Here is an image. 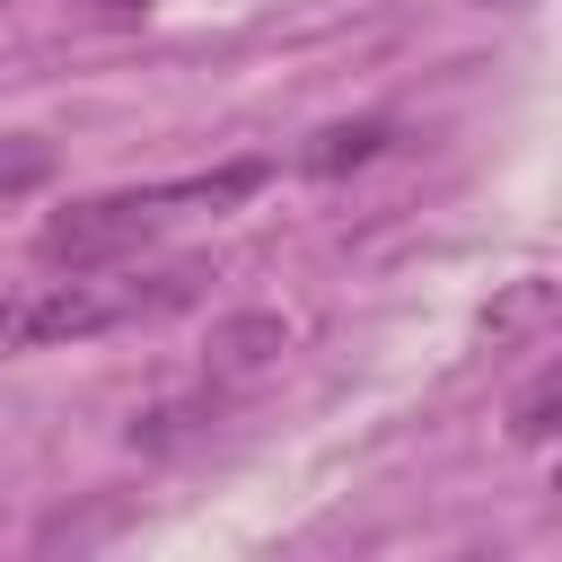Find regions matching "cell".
Masks as SVG:
<instances>
[{
	"label": "cell",
	"mask_w": 562,
	"mask_h": 562,
	"mask_svg": "<svg viewBox=\"0 0 562 562\" xmlns=\"http://www.w3.org/2000/svg\"><path fill=\"white\" fill-rule=\"evenodd\" d=\"M105 9H114V18H132V9H149V0H105Z\"/></svg>",
	"instance_id": "obj_6"
},
{
	"label": "cell",
	"mask_w": 562,
	"mask_h": 562,
	"mask_svg": "<svg viewBox=\"0 0 562 562\" xmlns=\"http://www.w3.org/2000/svg\"><path fill=\"white\" fill-rule=\"evenodd\" d=\"M193 272H158V281H123L105 263H79L61 281H26L18 299H0V342L9 351H61V342H88V334H114L132 316H158L184 299Z\"/></svg>",
	"instance_id": "obj_2"
},
{
	"label": "cell",
	"mask_w": 562,
	"mask_h": 562,
	"mask_svg": "<svg viewBox=\"0 0 562 562\" xmlns=\"http://www.w3.org/2000/svg\"><path fill=\"white\" fill-rule=\"evenodd\" d=\"M386 140H395V123H386V114H360V123H334V132H316V140L299 149V167H307V176H342V167H369Z\"/></svg>",
	"instance_id": "obj_3"
},
{
	"label": "cell",
	"mask_w": 562,
	"mask_h": 562,
	"mask_svg": "<svg viewBox=\"0 0 562 562\" xmlns=\"http://www.w3.org/2000/svg\"><path fill=\"white\" fill-rule=\"evenodd\" d=\"M255 184H263V158H228V167L176 176V184H114V193H88V202L53 211L44 237H35V255H44L53 272L123 263V255H140L167 220H184V211H228V202H246Z\"/></svg>",
	"instance_id": "obj_1"
},
{
	"label": "cell",
	"mask_w": 562,
	"mask_h": 562,
	"mask_svg": "<svg viewBox=\"0 0 562 562\" xmlns=\"http://www.w3.org/2000/svg\"><path fill=\"white\" fill-rule=\"evenodd\" d=\"M483 9H527V0H483Z\"/></svg>",
	"instance_id": "obj_7"
},
{
	"label": "cell",
	"mask_w": 562,
	"mask_h": 562,
	"mask_svg": "<svg viewBox=\"0 0 562 562\" xmlns=\"http://www.w3.org/2000/svg\"><path fill=\"white\" fill-rule=\"evenodd\" d=\"M53 140H35V132H0V202H26V193H44L53 184Z\"/></svg>",
	"instance_id": "obj_4"
},
{
	"label": "cell",
	"mask_w": 562,
	"mask_h": 562,
	"mask_svg": "<svg viewBox=\"0 0 562 562\" xmlns=\"http://www.w3.org/2000/svg\"><path fill=\"white\" fill-rule=\"evenodd\" d=\"M553 404H562V378L544 369V378H536V386H527V395L509 404V430H518L527 448H544V439H553Z\"/></svg>",
	"instance_id": "obj_5"
}]
</instances>
